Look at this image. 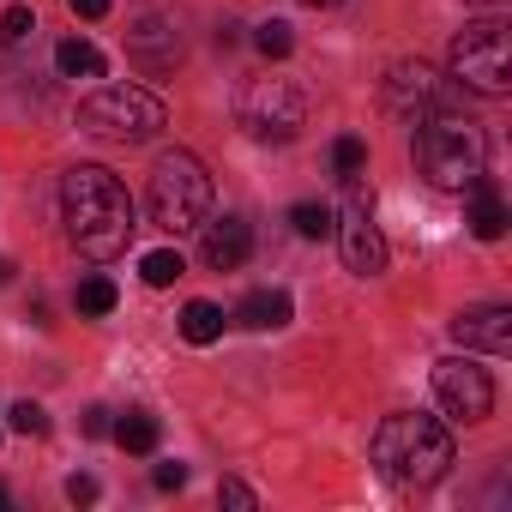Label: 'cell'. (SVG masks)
Instances as JSON below:
<instances>
[{
    "label": "cell",
    "instance_id": "1",
    "mask_svg": "<svg viewBox=\"0 0 512 512\" xmlns=\"http://www.w3.org/2000/svg\"><path fill=\"white\" fill-rule=\"evenodd\" d=\"M61 217H67V241L85 253V260H121L133 247V199L127 187L103 169V163H79L61 181Z\"/></svg>",
    "mask_w": 512,
    "mask_h": 512
},
{
    "label": "cell",
    "instance_id": "2",
    "mask_svg": "<svg viewBox=\"0 0 512 512\" xmlns=\"http://www.w3.org/2000/svg\"><path fill=\"white\" fill-rule=\"evenodd\" d=\"M452 428L440 416H422V410H398L374 428V464L386 482L398 488H428L452 470Z\"/></svg>",
    "mask_w": 512,
    "mask_h": 512
},
{
    "label": "cell",
    "instance_id": "3",
    "mask_svg": "<svg viewBox=\"0 0 512 512\" xmlns=\"http://www.w3.org/2000/svg\"><path fill=\"white\" fill-rule=\"evenodd\" d=\"M416 169L428 175V187H440V193H464L482 169H488V139H482V127L476 121H464V115H428V121H416Z\"/></svg>",
    "mask_w": 512,
    "mask_h": 512
},
{
    "label": "cell",
    "instance_id": "4",
    "mask_svg": "<svg viewBox=\"0 0 512 512\" xmlns=\"http://www.w3.org/2000/svg\"><path fill=\"white\" fill-rule=\"evenodd\" d=\"M145 211L157 229L169 235H187L211 217V175L193 151H163L157 169H151V187H145Z\"/></svg>",
    "mask_w": 512,
    "mask_h": 512
},
{
    "label": "cell",
    "instance_id": "5",
    "mask_svg": "<svg viewBox=\"0 0 512 512\" xmlns=\"http://www.w3.org/2000/svg\"><path fill=\"white\" fill-rule=\"evenodd\" d=\"M79 127L91 139H115V145H145L169 127V109L163 97L139 91V85H103L79 103Z\"/></svg>",
    "mask_w": 512,
    "mask_h": 512
},
{
    "label": "cell",
    "instance_id": "6",
    "mask_svg": "<svg viewBox=\"0 0 512 512\" xmlns=\"http://www.w3.org/2000/svg\"><path fill=\"white\" fill-rule=\"evenodd\" d=\"M452 79L476 97H506L512 91V25L500 13L476 19L452 37Z\"/></svg>",
    "mask_w": 512,
    "mask_h": 512
},
{
    "label": "cell",
    "instance_id": "7",
    "mask_svg": "<svg viewBox=\"0 0 512 512\" xmlns=\"http://www.w3.org/2000/svg\"><path fill=\"white\" fill-rule=\"evenodd\" d=\"M235 115H241V127H247L253 139H278V145H284V139L302 133L308 103H302V91H296L290 79H253V85L241 91Z\"/></svg>",
    "mask_w": 512,
    "mask_h": 512
},
{
    "label": "cell",
    "instance_id": "8",
    "mask_svg": "<svg viewBox=\"0 0 512 512\" xmlns=\"http://www.w3.org/2000/svg\"><path fill=\"white\" fill-rule=\"evenodd\" d=\"M344 187H350V199H344V217L332 223V235H338V247H344V266H350L356 278H380V272H386V235H380V223H374V199L362 193L356 175H350Z\"/></svg>",
    "mask_w": 512,
    "mask_h": 512
},
{
    "label": "cell",
    "instance_id": "9",
    "mask_svg": "<svg viewBox=\"0 0 512 512\" xmlns=\"http://www.w3.org/2000/svg\"><path fill=\"white\" fill-rule=\"evenodd\" d=\"M434 398H440V410L452 422H488L494 416V380L464 356L434 362Z\"/></svg>",
    "mask_w": 512,
    "mask_h": 512
},
{
    "label": "cell",
    "instance_id": "10",
    "mask_svg": "<svg viewBox=\"0 0 512 512\" xmlns=\"http://www.w3.org/2000/svg\"><path fill=\"white\" fill-rule=\"evenodd\" d=\"M386 109L404 115V121H428V115L446 109V79L428 61H398L386 73Z\"/></svg>",
    "mask_w": 512,
    "mask_h": 512
},
{
    "label": "cell",
    "instance_id": "11",
    "mask_svg": "<svg viewBox=\"0 0 512 512\" xmlns=\"http://www.w3.org/2000/svg\"><path fill=\"white\" fill-rule=\"evenodd\" d=\"M127 61H133L139 73H169V67L181 61V37H175V25H169L163 13H139L133 31H127Z\"/></svg>",
    "mask_w": 512,
    "mask_h": 512
},
{
    "label": "cell",
    "instance_id": "12",
    "mask_svg": "<svg viewBox=\"0 0 512 512\" xmlns=\"http://www.w3.org/2000/svg\"><path fill=\"white\" fill-rule=\"evenodd\" d=\"M452 338H458L464 350L506 356V350H512V308H500V302H488V308H464V314L452 320Z\"/></svg>",
    "mask_w": 512,
    "mask_h": 512
},
{
    "label": "cell",
    "instance_id": "13",
    "mask_svg": "<svg viewBox=\"0 0 512 512\" xmlns=\"http://www.w3.org/2000/svg\"><path fill=\"white\" fill-rule=\"evenodd\" d=\"M199 229H205L199 260H205L211 272H241V266H247V253H253V229H247L241 217H205Z\"/></svg>",
    "mask_w": 512,
    "mask_h": 512
},
{
    "label": "cell",
    "instance_id": "14",
    "mask_svg": "<svg viewBox=\"0 0 512 512\" xmlns=\"http://www.w3.org/2000/svg\"><path fill=\"white\" fill-rule=\"evenodd\" d=\"M470 193H476V199H470V217H464L470 235H476V241H500V235H506V199H500V187H494L488 175H476Z\"/></svg>",
    "mask_w": 512,
    "mask_h": 512
},
{
    "label": "cell",
    "instance_id": "15",
    "mask_svg": "<svg viewBox=\"0 0 512 512\" xmlns=\"http://www.w3.org/2000/svg\"><path fill=\"white\" fill-rule=\"evenodd\" d=\"M290 296L284 290H253V296H241V308H235V320L247 326V332H278V326H290Z\"/></svg>",
    "mask_w": 512,
    "mask_h": 512
},
{
    "label": "cell",
    "instance_id": "16",
    "mask_svg": "<svg viewBox=\"0 0 512 512\" xmlns=\"http://www.w3.org/2000/svg\"><path fill=\"white\" fill-rule=\"evenodd\" d=\"M55 67H61L67 79H103V55H97L85 37H61V43H55Z\"/></svg>",
    "mask_w": 512,
    "mask_h": 512
},
{
    "label": "cell",
    "instance_id": "17",
    "mask_svg": "<svg viewBox=\"0 0 512 512\" xmlns=\"http://www.w3.org/2000/svg\"><path fill=\"white\" fill-rule=\"evenodd\" d=\"M181 338L187 344H217L223 338V308L217 302H187L181 308Z\"/></svg>",
    "mask_w": 512,
    "mask_h": 512
},
{
    "label": "cell",
    "instance_id": "18",
    "mask_svg": "<svg viewBox=\"0 0 512 512\" xmlns=\"http://www.w3.org/2000/svg\"><path fill=\"white\" fill-rule=\"evenodd\" d=\"M115 302H121V290L97 272V278H85L79 290H73V308L85 314V320H103V314H115Z\"/></svg>",
    "mask_w": 512,
    "mask_h": 512
},
{
    "label": "cell",
    "instance_id": "19",
    "mask_svg": "<svg viewBox=\"0 0 512 512\" xmlns=\"http://www.w3.org/2000/svg\"><path fill=\"white\" fill-rule=\"evenodd\" d=\"M157 416H145V410H133V416H121L115 422V440L127 446V452H157Z\"/></svg>",
    "mask_w": 512,
    "mask_h": 512
},
{
    "label": "cell",
    "instance_id": "20",
    "mask_svg": "<svg viewBox=\"0 0 512 512\" xmlns=\"http://www.w3.org/2000/svg\"><path fill=\"white\" fill-rule=\"evenodd\" d=\"M139 272H145V284H151V290H169V284L187 272V260H181L175 247H157V253H145V266H139Z\"/></svg>",
    "mask_w": 512,
    "mask_h": 512
},
{
    "label": "cell",
    "instance_id": "21",
    "mask_svg": "<svg viewBox=\"0 0 512 512\" xmlns=\"http://www.w3.org/2000/svg\"><path fill=\"white\" fill-rule=\"evenodd\" d=\"M290 223H296V235H302V241H326L338 217H332V205H314V199H308V205H296V211H290Z\"/></svg>",
    "mask_w": 512,
    "mask_h": 512
},
{
    "label": "cell",
    "instance_id": "22",
    "mask_svg": "<svg viewBox=\"0 0 512 512\" xmlns=\"http://www.w3.org/2000/svg\"><path fill=\"white\" fill-rule=\"evenodd\" d=\"M253 49H260L266 61H284V55L296 49V37H290V25H284V19H266L260 31H253Z\"/></svg>",
    "mask_w": 512,
    "mask_h": 512
},
{
    "label": "cell",
    "instance_id": "23",
    "mask_svg": "<svg viewBox=\"0 0 512 512\" xmlns=\"http://www.w3.org/2000/svg\"><path fill=\"white\" fill-rule=\"evenodd\" d=\"M362 163H368V145H362L356 133H344V139L332 145V169H338V175L350 181V175H362Z\"/></svg>",
    "mask_w": 512,
    "mask_h": 512
},
{
    "label": "cell",
    "instance_id": "24",
    "mask_svg": "<svg viewBox=\"0 0 512 512\" xmlns=\"http://www.w3.org/2000/svg\"><path fill=\"white\" fill-rule=\"evenodd\" d=\"M7 422H13V434H25V440L49 434V410H43V404H31V398H25V404H13V410H7Z\"/></svg>",
    "mask_w": 512,
    "mask_h": 512
},
{
    "label": "cell",
    "instance_id": "25",
    "mask_svg": "<svg viewBox=\"0 0 512 512\" xmlns=\"http://www.w3.org/2000/svg\"><path fill=\"white\" fill-rule=\"evenodd\" d=\"M31 31H37V13L31 7H13L7 19H0V43H25Z\"/></svg>",
    "mask_w": 512,
    "mask_h": 512
},
{
    "label": "cell",
    "instance_id": "26",
    "mask_svg": "<svg viewBox=\"0 0 512 512\" xmlns=\"http://www.w3.org/2000/svg\"><path fill=\"white\" fill-rule=\"evenodd\" d=\"M217 500H223V506H241V512L260 506V494H253L247 482H235V476H229V482H217Z\"/></svg>",
    "mask_w": 512,
    "mask_h": 512
},
{
    "label": "cell",
    "instance_id": "27",
    "mask_svg": "<svg viewBox=\"0 0 512 512\" xmlns=\"http://www.w3.org/2000/svg\"><path fill=\"white\" fill-rule=\"evenodd\" d=\"M151 482H157L163 494H175V488H187V464H157V470H151Z\"/></svg>",
    "mask_w": 512,
    "mask_h": 512
},
{
    "label": "cell",
    "instance_id": "28",
    "mask_svg": "<svg viewBox=\"0 0 512 512\" xmlns=\"http://www.w3.org/2000/svg\"><path fill=\"white\" fill-rule=\"evenodd\" d=\"M67 500L73 506H91L97 500V476H67Z\"/></svg>",
    "mask_w": 512,
    "mask_h": 512
},
{
    "label": "cell",
    "instance_id": "29",
    "mask_svg": "<svg viewBox=\"0 0 512 512\" xmlns=\"http://www.w3.org/2000/svg\"><path fill=\"white\" fill-rule=\"evenodd\" d=\"M67 7H73L79 19H103V13H109V0H67Z\"/></svg>",
    "mask_w": 512,
    "mask_h": 512
},
{
    "label": "cell",
    "instance_id": "30",
    "mask_svg": "<svg viewBox=\"0 0 512 512\" xmlns=\"http://www.w3.org/2000/svg\"><path fill=\"white\" fill-rule=\"evenodd\" d=\"M85 434H109V410H85Z\"/></svg>",
    "mask_w": 512,
    "mask_h": 512
},
{
    "label": "cell",
    "instance_id": "31",
    "mask_svg": "<svg viewBox=\"0 0 512 512\" xmlns=\"http://www.w3.org/2000/svg\"><path fill=\"white\" fill-rule=\"evenodd\" d=\"M7 278H13V260H0V284H7Z\"/></svg>",
    "mask_w": 512,
    "mask_h": 512
},
{
    "label": "cell",
    "instance_id": "32",
    "mask_svg": "<svg viewBox=\"0 0 512 512\" xmlns=\"http://www.w3.org/2000/svg\"><path fill=\"white\" fill-rule=\"evenodd\" d=\"M302 7H338V0H302Z\"/></svg>",
    "mask_w": 512,
    "mask_h": 512
},
{
    "label": "cell",
    "instance_id": "33",
    "mask_svg": "<svg viewBox=\"0 0 512 512\" xmlns=\"http://www.w3.org/2000/svg\"><path fill=\"white\" fill-rule=\"evenodd\" d=\"M0 506H7V488H0Z\"/></svg>",
    "mask_w": 512,
    "mask_h": 512
},
{
    "label": "cell",
    "instance_id": "34",
    "mask_svg": "<svg viewBox=\"0 0 512 512\" xmlns=\"http://www.w3.org/2000/svg\"><path fill=\"white\" fill-rule=\"evenodd\" d=\"M476 7H482V0H476Z\"/></svg>",
    "mask_w": 512,
    "mask_h": 512
}]
</instances>
